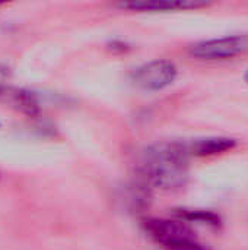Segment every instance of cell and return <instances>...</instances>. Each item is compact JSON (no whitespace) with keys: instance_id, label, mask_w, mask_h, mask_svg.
Segmentation results:
<instances>
[{"instance_id":"cell-9","label":"cell","mask_w":248,"mask_h":250,"mask_svg":"<svg viewBox=\"0 0 248 250\" xmlns=\"http://www.w3.org/2000/svg\"><path fill=\"white\" fill-rule=\"evenodd\" d=\"M10 76H12L10 69H9L6 64L0 63V97H1V95L7 91V88L10 86V85H9Z\"/></svg>"},{"instance_id":"cell-1","label":"cell","mask_w":248,"mask_h":250,"mask_svg":"<svg viewBox=\"0 0 248 250\" xmlns=\"http://www.w3.org/2000/svg\"><path fill=\"white\" fill-rule=\"evenodd\" d=\"M190 154L186 144L161 142L155 144L142 155L140 176L143 182L153 189L178 190L187 185Z\"/></svg>"},{"instance_id":"cell-6","label":"cell","mask_w":248,"mask_h":250,"mask_svg":"<svg viewBox=\"0 0 248 250\" xmlns=\"http://www.w3.org/2000/svg\"><path fill=\"white\" fill-rule=\"evenodd\" d=\"M0 100L29 117L37 116L39 111V103H38L37 95L34 92L22 89V88L9 86L7 91L0 97Z\"/></svg>"},{"instance_id":"cell-10","label":"cell","mask_w":248,"mask_h":250,"mask_svg":"<svg viewBox=\"0 0 248 250\" xmlns=\"http://www.w3.org/2000/svg\"><path fill=\"white\" fill-rule=\"evenodd\" d=\"M244 79H246V82H247V83H248V70H247V72H246V75H244Z\"/></svg>"},{"instance_id":"cell-8","label":"cell","mask_w":248,"mask_h":250,"mask_svg":"<svg viewBox=\"0 0 248 250\" xmlns=\"http://www.w3.org/2000/svg\"><path fill=\"white\" fill-rule=\"evenodd\" d=\"M175 217L184 223H202L208 226L218 227L221 220L216 214L210 211H203V209H177L174 211Z\"/></svg>"},{"instance_id":"cell-4","label":"cell","mask_w":248,"mask_h":250,"mask_svg":"<svg viewBox=\"0 0 248 250\" xmlns=\"http://www.w3.org/2000/svg\"><path fill=\"white\" fill-rule=\"evenodd\" d=\"M177 66L172 62L159 59L140 66L134 72L133 81L142 89L161 91L174 83V81L177 79Z\"/></svg>"},{"instance_id":"cell-7","label":"cell","mask_w":248,"mask_h":250,"mask_svg":"<svg viewBox=\"0 0 248 250\" xmlns=\"http://www.w3.org/2000/svg\"><path fill=\"white\" fill-rule=\"evenodd\" d=\"M237 142L229 138H206V139H197L193 144L187 145L190 157H210L224 154L227 151L234 149Z\"/></svg>"},{"instance_id":"cell-2","label":"cell","mask_w":248,"mask_h":250,"mask_svg":"<svg viewBox=\"0 0 248 250\" xmlns=\"http://www.w3.org/2000/svg\"><path fill=\"white\" fill-rule=\"evenodd\" d=\"M145 233L164 250H210L196 233L181 220L148 218L143 221Z\"/></svg>"},{"instance_id":"cell-5","label":"cell","mask_w":248,"mask_h":250,"mask_svg":"<svg viewBox=\"0 0 248 250\" xmlns=\"http://www.w3.org/2000/svg\"><path fill=\"white\" fill-rule=\"evenodd\" d=\"M199 0H130L117 3V7L132 12H167V10H189L208 6Z\"/></svg>"},{"instance_id":"cell-3","label":"cell","mask_w":248,"mask_h":250,"mask_svg":"<svg viewBox=\"0 0 248 250\" xmlns=\"http://www.w3.org/2000/svg\"><path fill=\"white\" fill-rule=\"evenodd\" d=\"M248 51V35H228L205 40L190 47V54L199 60H227Z\"/></svg>"}]
</instances>
